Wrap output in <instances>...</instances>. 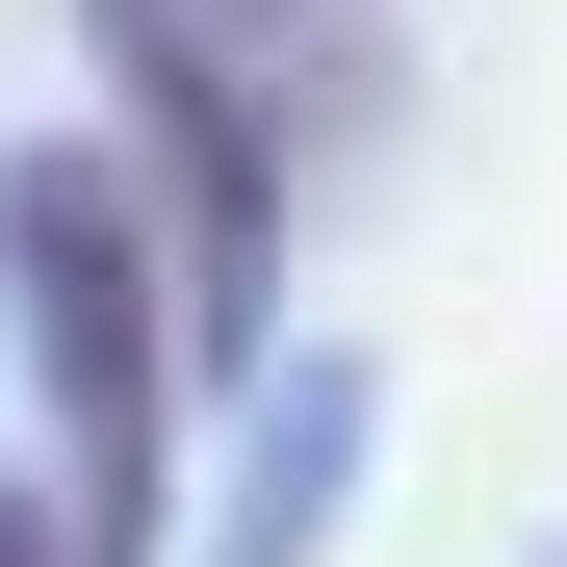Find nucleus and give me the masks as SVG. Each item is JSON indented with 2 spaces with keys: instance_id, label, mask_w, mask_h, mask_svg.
Returning a JSON list of instances; mask_svg holds the SVG:
<instances>
[{
  "instance_id": "obj_3",
  "label": "nucleus",
  "mask_w": 567,
  "mask_h": 567,
  "mask_svg": "<svg viewBox=\"0 0 567 567\" xmlns=\"http://www.w3.org/2000/svg\"><path fill=\"white\" fill-rule=\"evenodd\" d=\"M336 464H361V361H310V388L258 413V464H233V516H207V567H310V516H336Z\"/></svg>"
},
{
  "instance_id": "obj_4",
  "label": "nucleus",
  "mask_w": 567,
  "mask_h": 567,
  "mask_svg": "<svg viewBox=\"0 0 567 567\" xmlns=\"http://www.w3.org/2000/svg\"><path fill=\"white\" fill-rule=\"evenodd\" d=\"M0 567H52V516H27V491H0Z\"/></svg>"
},
{
  "instance_id": "obj_2",
  "label": "nucleus",
  "mask_w": 567,
  "mask_h": 567,
  "mask_svg": "<svg viewBox=\"0 0 567 567\" xmlns=\"http://www.w3.org/2000/svg\"><path fill=\"white\" fill-rule=\"evenodd\" d=\"M78 27H104V104H130V233H155L181 361H258L284 336V155L233 104V52L181 27V0H78Z\"/></svg>"
},
{
  "instance_id": "obj_1",
  "label": "nucleus",
  "mask_w": 567,
  "mask_h": 567,
  "mask_svg": "<svg viewBox=\"0 0 567 567\" xmlns=\"http://www.w3.org/2000/svg\"><path fill=\"white\" fill-rule=\"evenodd\" d=\"M0 310L52 388V567H155V464H181V310L130 233V155H0Z\"/></svg>"
}]
</instances>
